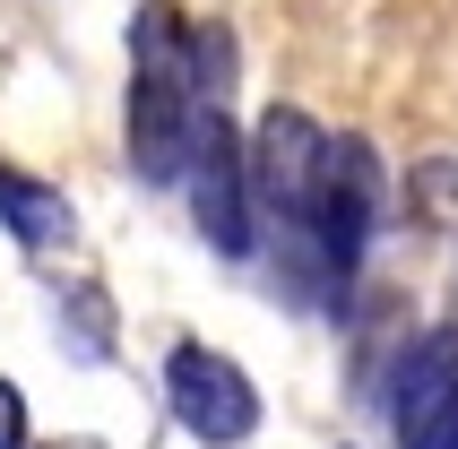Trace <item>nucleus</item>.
I'll list each match as a JSON object with an SVG mask.
<instances>
[{
	"label": "nucleus",
	"instance_id": "nucleus-1",
	"mask_svg": "<svg viewBox=\"0 0 458 449\" xmlns=\"http://www.w3.org/2000/svg\"><path fill=\"white\" fill-rule=\"evenodd\" d=\"M182 191H191V224L208 233V250H225V259H251V250H259L251 174H242V130L225 122V104H216V113H199V139H191Z\"/></svg>",
	"mask_w": 458,
	"mask_h": 449
},
{
	"label": "nucleus",
	"instance_id": "nucleus-5",
	"mask_svg": "<svg viewBox=\"0 0 458 449\" xmlns=\"http://www.w3.org/2000/svg\"><path fill=\"white\" fill-rule=\"evenodd\" d=\"M398 449H458V398H441L415 432H398Z\"/></svg>",
	"mask_w": 458,
	"mask_h": 449
},
{
	"label": "nucleus",
	"instance_id": "nucleus-2",
	"mask_svg": "<svg viewBox=\"0 0 458 449\" xmlns=\"http://www.w3.org/2000/svg\"><path fill=\"white\" fill-rule=\"evenodd\" d=\"M165 406H174V424L191 432V441H208V449H233V441H251V432H259L251 372H242L233 354L199 346V337L165 354Z\"/></svg>",
	"mask_w": 458,
	"mask_h": 449
},
{
	"label": "nucleus",
	"instance_id": "nucleus-6",
	"mask_svg": "<svg viewBox=\"0 0 458 449\" xmlns=\"http://www.w3.org/2000/svg\"><path fill=\"white\" fill-rule=\"evenodd\" d=\"M0 449H26V398H18V380H0Z\"/></svg>",
	"mask_w": 458,
	"mask_h": 449
},
{
	"label": "nucleus",
	"instance_id": "nucleus-3",
	"mask_svg": "<svg viewBox=\"0 0 458 449\" xmlns=\"http://www.w3.org/2000/svg\"><path fill=\"white\" fill-rule=\"evenodd\" d=\"M441 398H458V337L450 328H433V337H415L398 363H389V389H381V406H389V432H415L424 415H433Z\"/></svg>",
	"mask_w": 458,
	"mask_h": 449
},
{
	"label": "nucleus",
	"instance_id": "nucleus-4",
	"mask_svg": "<svg viewBox=\"0 0 458 449\" xmlns=\"http://www.w3.org/2000/svg\"><path fill=\"white\" fill-rule=\"evenodd\" d=\"M0 224H9V233H18L26 250H70V242H78L70 199H61L52 182L18 174V165H0Z\"/></svg>",
	"mask_w": 458,
	"mask_h": 449
}]
</instances>
